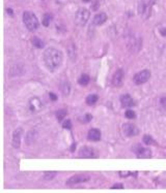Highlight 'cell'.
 I'll use <instances>...</instances> for the list:
<instances>
[{
  "label": "cell",
  "mask_w": 166,
  "mask_h": 193,
  "mask_svg": "<svg viewBox=\"0 0 166 193\" xmlns=\"http://www.w3.org/2000/svg\"><path fill=\"white\" fill-rule=\"evenodd\" d=\"M43 59H44V63L46 67L51 73H54L60 67L62 64L63 55L62 52L55 48H48L45 50L44 55H43Z\"/></svg>",
  "instance_id": "6da1fadb"
},
{
  "label": "cell",
  "mask_w": 166,
  "mask_h": 193,
  "mask_svg": "<svg viewBox=\"0 0 166 193\" xmlns=\"http://www.w3.org/2000/svg\"><path fill=\"white\" fill-rule=\"evenodd\" d=\"M23 22H24V25L29 31H35L40 26L39 20L32 12H24Z\"/></svg>",
  "instance_id": "7a4b0ae2"
},
{
  "label": "cell",
  "mask_w": 166,
  "mask_h": 193,
  "mask_svg": "<svg viewBox=\"0 0 166 193\" xmlns=\"http://www.w3.org/2000/svg\"><path fill=\"white\" fill-rule=\"evenodd\" d=\"M154 0H141L138 3V14L142 19H149L152 14Z\"/></svg>",
  "instance_id": "3957f363"
},
{
  "label": "cell",
  "mask_w": 166,
  "mask_h": 193,
  "mask_svg": "<svg viewBox=\"0 0 166 193\" xmlns=\"http://www.w3.org/2000/svg\"><path fill=\"white\" fill-rule=\"evenodd\" d=\"M90 12L87 8H79L75 14V23L79 26H85L88 22Z\"/></svg>",
  "instance_id": "277c9868"
},
{
  "label": "cell",
  "mask_w": 166,
  "mask_h": 193,
  "mask_svg": "<svg viewBox=\"0 0 166 193\" xmlns=\"http://www.w3.org/2000/svg\"><path fill=\"white\" fill-rule=\"evenodd\" d=\"M150 76H152V74H150V71L149 69H144V70H141L139 71V73H137L136 74H134L133 82L136 85H142L149 81Z\"/></svg>",
  "instance_id": "5b68a950"
},
{
  "label": "cell",
  "mask_w": 166,
  "mask_h": 193,
  "mask_svg": "<svg viewBox=\"0 0 166 193\" xmlns=\"http://www.w3.org/2000/svg\"><path fill=\"white\" fill-rule=\"evenodd\" d=\"M89 180V176L86 174H75V176L71 177L70 179L66 181L65 184L69 185V186H73V185L79 184V183H83V182H87Z\"/></svg>",
  "instance_id": "8992f818"
},
{
  "label": "cell",
  "mask_w": 166,
  "mask_h": 193,
  "mask_svg": "<svg viewBox=\"0 0 166 193\" xmlns=\"http://www.w3.org/2000/svg\"><path fill=\"white\" fill-rule=\"evenodd\" d=\"M125 135L128 137H132V136H136L139 134V129L136 125L132 124V123H126L122 126Z\"/></svg>",
  "instance_id": "52a82bcc"
},
{
  "label": "cell",
  "mask_w": 166,
  "mask_h": 193,
  "mask_svg": "<svg viewBox=\"0 0 166 193\" xmlns=\"http://www.w3.org/2000/svg\"><path fill=\"white\" fill-rule=\"evenodd\" d=\"M133 152L137 154V157L138 158H150L152 157V151L147 148H142L141 146L139 145H135L132 148Z\"/></svg>",
  "instance_id": "ba28073f"
},
{
  "label": "cell",
  "mask_w": 166,
  "mask_h": 193,
  "mask_svg": "<svg viewBox=\"0 0 166 193\" xmlns=\"http://www.w3.org/2000/svg\"><path fill=\"white\" fill-rule=\"evenodd\" d=\"M124 78H125V73L122 69H117L115 71V73L113 74V76H112V85H113L114 87H121L122 83H124Z\"/></svg>",
  "instance_id": "9c48e42d"
},
{
  "label": "cell",
  "mask_w": 166,
  "mask_h": 193,
  "mask_svg": "<svg viewBox=\"0 0 166 193\" xmlns=\"http://www.w3.org/2000/svg\"><path fill=\"white\" fill-rule=\"evenodd\" d=\"M79 157L80 158H97V153L93 148L83 147L79 150Z\"/></svg>",
  "instance_id": "30bf717a"
},
{
  "label": "cell",
  "mask_w": 166,
  "mask_h": 193,
  "mask_svg": "<svg viewBox=\"0 0 166 193\" xmlns=\"http://www.w3.org/2000/svg\"><path fill=\"white\" fill-rule=\"evenodd\" d=\"M22 134H23L22 128H17V129L14 131V133H12V145L14 148L16 149L20 148V146H21Z\"/></svg>",
  "instance_id": "8fae6325"
},
{
  "label": "cell",
  "mask_w": 166,
  "mask_h": 193,
  "mask_svg": "<svg viewBox=\"0 0 166 193\" xmlns=\"http://www.w3.org/2000/svg\"><path fill=\"white\" fill-rule=\"evenodd\" d=\"M43 107V103L37 97H33L29 100V110L31 113H37L40 112Z\"/></svg>",
  "instance_id": "7c38bea8"
},
{
  "label": "cell",
  "mask_w": 166,
  "mask_h": 193,
  "mask_svg": "<svg viewBox=\"0 0 166 193\" xmlns=\"http://www.w3.org/2000/svg\"><path fill=\"white\" fill-rule=\"evenodd\" d=\"M121 103L124 107H132L135 105V101L129 94H124L121 97Z\"/></svg>",
  "instance_id": "4fadbf2b"
},
{
  "label": "cell",
  "mask_w": 166,
  "mask_h": 193,
  "mask_svg": "<svg viewBox=\"0 0 166 193\" xmlns=\"http://www.w3.org/2000/svg\"><path fill=\"white\" fill-rule=\"evenodd\" d=\"M107 21V15L105 12H100V14H97L94 16L93 20V24L94 26H101L104 23Z\"/></svg>",
  "instance_id": "5bb4252c"
},
{
  "label": "cell",
  "mask_w": 166,
  "mask_h": 193,
  "mask_svg": "<svg viewBox=\"0 0 166 193\" xmlns=\"http://www.w3.org/2000/svg\"><path fill=\"white\" fill-rule=\"evenodd\" d=\"M87 138L89 141H100L101 140V131H100L98 128H93V129L88 131Z\"/></svg>",
  "instance_id": "9a60e30c"
},
{
  "label": "cell",
  "mask_w": 166,
  "mask_h": 193,
  "mask_svg": "<svg viewBox=\"0 0 166 193\" xmlns=\"http://www.w3.org/2000/svg\"><path fill=\"white\" fill-rule=\"evenodd\" d=\"M142 141H143V143H144L147 146H152V145L158 146L157 141H156L154 140V138H153V136H150V135H149V134L143 135V137H142Z\"/></svg>",
  "instance_id": "2e32d148"
},
{
  "label": "cell",
  "mask_w": 166,
  "mask_h": 193,
  "mask_svg": "<svg viewBox=\"0 0 166 193\" xmlns=\"http://www.w3.org/2000/svg\"><path fill=\"white\" fill-rule=\"evenodd\" d=\"M98 99H99V97H98V95H97V94H90V95H88V96L86 97L85 102H86V104H88V105H94V104L97 103Z\"/></svg>",
  "instance_id": "e0dca14e"
},
{
  "label": "cell",
  "mask_w": 166,
  "mask_h": 193,
  "mask_svg": "<svg viewBox=\"0 0 166 193\" xmlns=\"http://www.w3.org/2000/svg\"><path fill=\"white\" fill-rule=\"evenodd\" d=\"M31 42H32V45L37 49H42V48H44V46H45V42H43L42 39H40L37 36H33Z\"/></svg>",
  "instance_id": "ac0fdd59"
},
{
  "label": "cell",
  "mask_w": 166,
  "mask_h": 193,
  "mask_svg": "<svg viewBox=\"0 0 166 193\" xmlns=\"http://www.w3.org/2000/svg\"><path fill=\"white\" fill-rule=\"evenodd\" d=\"M89 81H90V78H89L88 74H82V76L79 78L78 83L81 85V86H87L89 84Z\"/></svg>",
  "instance_id": "d6986e66"
},
{
  "label": "cell",
  "mask_w": 166,
  "mask_h": 193,
  "mask_svg": "<svg viewBox=\"0 0 166 193\" xmlns=\"http://www.w3.org/2000/svg\"><path fill=\"white\" fill-rule=\"evenodd\" d=\"M60 90H61V92H62V94L65 95V96L69 95V93H70V90H71L70 84H69L68 82L62 83V84H61V86H60Z\"/></svg>",
  "instance_id": "ffe728a7"
},
{
  "label": "cell",
  "mask_w": 166,
  "mask_h": 193,
  "mask_svg": "<svg viewBox=\"0 0 166 193\" xmlns=\"http://www.w3.org/2000/svg\"><path fill=\"white\" fill-rule=\"evenodd\" d=\"M53 16L51 14H49V12H46V14L43 16V25L46 27H48L50 25V22L51 20H52Z\"/></svg>",
  "instance_id": "44dd1931"
},
{
  "label": "cell",
  "mask_w": 166,
  "mask_h": 193,
  "mask_svg": "<svg viewBox=\"0 0 166 193\" xmlns=\"http://www.w3.org/2000/svg\"><path fill=\"white\" fill-rule=\"evenodd\" d=\"M66 114H68V110H65V109H61V110H58L57 112H56V118H57V120L59 121H62L63 118L65 117Z\"/></svg>",
  "instance_id": "7402d4cb"
},
{
  "label": "cell",
  "mask_w": 166,
  "mask_h": 193,
  "mask_svg": "<svg viewBox=\"0 0 166 193\" xmlns=\"http://www.w3.org/2000/svg\"><path fill=\"white\" fill-rule=\"evenodd\" d=\"M56 174H57V172L56 171H47L44 174V180L46 181H50V180H53L54 178L56 177Z\"/></svg>",
  "instance_id": "603a6c76"
},
{
  "label": "cell",
  "mask_w": 166,
  "mask_h": 193,
  "mask_svg": "<svg viewBox=\"0 0 166 193\" xmlns=\"http://www.w3.org/2000/svg\"><path fill=\"white\" fill-rule=\"evenodd\" d=\"M62 128H65V129H72V121H71V120H65V121H63Z\"/></svg>",
  "instance_id": "cb8c5ba5"
},
{
  "label": "cell",
  "mask_w": 166,
  "mask_h": 193,
  "mask_svg": "<svg viewBox=\"0 0 166 193\" xmlns=\"http://www.w3.org/2000/svg\"><path fill=\"white\" fill-rule=\"evenodd\" d=\"M125 116H126V118H128V119H134V118L136 117L135 113L131 110H128L126 112V114H125Z\"/></svg>",
  "instance_id": "d4e9b609"
},
{
  "label": "cell",
  "mask_w": 166,
  "mask_h": 193,
  "mask_svg": "<svg viewBox=\"0 0 166 193\" xmlns=\"http://www.w3.org/2000/svg\"><path fill=\"white\" fill-rule=\"evenodd\" d=\"M82 120H83L82 122H84V123H88V122H90V121L93 120V116L89 115V114H86V115L82 118Z\"/></svg>",
  "instance_id": "484cf974"
},
{
  "label": "cell",
  "mask_w": 166,
  "mask_h": 193,
  "mask_svg": "<svg viewBox=\"0 0 166 193\" xmlns=\"http://www.w3.org/2000/svg\"><path fill=\"white\" fill-rule=\"evenodd\" d=\"M160 104H161V107H163L164 109H166V96L162 97V98L160 99Z\"/></svg>",
  "instance_id": "4316f807"
},
{
  "label": "cell",
  "mask_w": 166,
  "mask_h": 193,
  "mask_svg": "<svg viewBox=\"0 0 166 193\" xmlns=\"http://www.w3.org/2000/svg\"><path fill=\"white\" fill-rule=\"evenodd\" d=\"M131 174H132V172H129V171H126V172H119V176L122 177V178H127V177H129V176H131Z\"/></svg>",
  "instance_id": "83f0119b"
},
{
  "label": "cell",
  "mask_w": 166,
  "mask_h": 193,
  "mask_svg": "<svg viewBox=\"0 0 166 193\" xmlns=\"http://www.w3.org/2000/svg\"><path fill=\"white\" fill-rule=\"evenodd\" d=\"M49 96H50V99L53 100V101H56V100H57V95L55 93H50Z\"/></svg>",
  "instance_id": "f1b7e54d"
},
{
  "label": "cell",
  "mask_w": 166,
  "mask_h": 193,
  "mask_svg": "<svg viewBox=\"0 0 166 193\" xmlns=\"http://www.w3.org/2000/svg\"><path fill=\"white\" fill-rule=\"evenodd\" d=\"M112 189H122V188H124V185L122 184H115V185H113V186L111 187Z\"/></svg>",
  "instance_id": "f546056e"
},
{
  "label": "cell",
  "mask_w": 166,
  "mask_h": 193,
  "mask_svg": "<svg viewBox=\"0 0 166 193\" xmlns=\"http://www.w3.org/2000/svg\"><path fill=\"white\" fill-rule=\"evenodd\" d=\"M160 33L162 36H166V28H162V29H160Z\"/></svg>",
  "instance_id": "4dcf8cb0"
},
{
  "label": "cell",
  "mask_w": 166,
  "mask_h": 193,
  "mask_svg": "<svg viewBox=\"0 0 166 193\" xmlns=\"http://www.w3.org/2000/svg\"><path fill=\"white\" fill-rule=\"evenodd\" d=\"M6 12H9V15H11V16H12V9H11V8H7V9H6Z\"/></svg>",
  "instance_id": "1f68e13d"
},
{
  "label": "cell",
  "mask_w": 166,
  "mask_h": 193,
  "mask_svg": "<svg viewBox=\"0 0 166 193\" xmlns=\"http://www.w3.org/2000/svg\"><path fill=\"white\" fill-rule=\"evenodd\" d=\"M82 1H84V2H89L90 0H82Z\"/></svg>",
  "instance_id": "d6a6232c"
}]
</instances>
